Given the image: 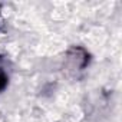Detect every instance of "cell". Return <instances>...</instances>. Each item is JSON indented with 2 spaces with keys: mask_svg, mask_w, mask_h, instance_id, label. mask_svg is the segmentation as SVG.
I'll return each instance as SVG.
<instances>
[{
  "mask_svg": "<svg viewBox=\"0 0 122 122\" xmlns=\"http://www.w3.org/2000/svg\"><path fill=\"white\" fill-rule=\"evenodd\" d=\"M66 60L72 71H83L89 65V53L81 46H73L68 50Z\"/></svg>",
  "mask_w": 122,
  "mask_h": 122,
  "instance_id": "6da1fadb",
  "label": "cell"
},
{
  "mask_svg": "<svg viewBox=\"0 0 122 122\" xmlns=\"http://www.w3.org/2000/svg\"><path fill=\"white\" fill-rule=\"evenodd\" d=\"M9 85V75L5 71L3 65H2V59H0V92H3Z\"/></svg>",
  "mask_w": 122,
  "mask_h": 122,
  "instance_id": "7a4b0ae2",
  "label": "cell"
}]
</instances>
